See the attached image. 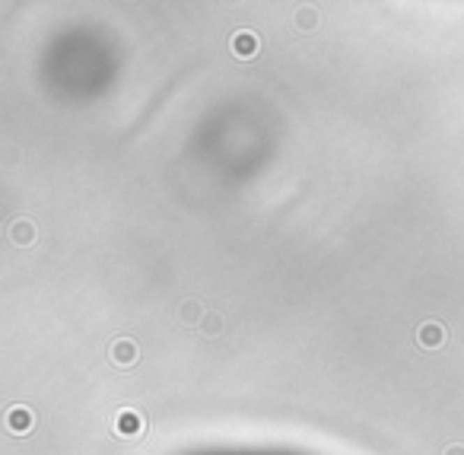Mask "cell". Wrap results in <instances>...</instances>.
Returning a JSON list of instances; mask_svg holds the SVG:
<instances>
[{
    "label": "cell",
    "mask_w": 464,
    "mask_h": 455,
    "mask_svg": "<svg viewBox=\"0 0 464 455\" xmlns=\"http://www.w3.org/2000/svg\"><path fill=\"white\" fill-rule=\"evenodd\" d=\"M7 424L13 433H26V430H32V414L26 411V408H10L7 411Z\"/></svg>",
    "instance_id": "4"
},
{
    "label": "cell",
    "mask_w": 464,
    "mask_h": 455,
    "mask_svg": "<svg viewBox=\"0 0 464 455\" xmlns=\"http://www.w3.org/2000/svg\"><path fill=\"white\" fill-rule=\"evenodd\" d=\"M112 360L118 363V366H130V363L137 360V347H134V341H118V344L112 347Z\"/></svg>",
    "instance_id": "5"
},
{
    "label": "cell",
    "mask_w": 464,
    "mask_h": 455,
    "mask_svg": "<svg viewBox=\"0 0 464 455\" xmlns=\"http://www.w3.org/2000/svg\"><path fill=\"white\" fill-rule=\"evenodd\" d=\"M114 433H121V436L143 433V417L137 411H118L114 414Z\"/></svg>",
    "instance_id": "1"
},
{
    "label": "cell",
    "mask_w": 464,
    "mask_h": 455,
    "mask_svg": "<svg viewBox=\"0 0 464 455\" xmlns=\"http://www.w3.org/2000/svg\"><path fill=\"white\" fill-rule=\"evenodd\" d=\"M442 341H445V331H442V325H439V322H426V325L420 328V344L423 347L436 350V347H442Z\"/></svg>",
    "instance_id": "2"
},
{
    "label": "cell",
    "mask_w": 464,
    "mask_h": 455,
    "mask_svg": "<svg viewBox=\"0 0 464 455\" xmlns=\"http://www.w3.org/2000/svg\"><path fill=\"white\" fill-rule=\"evenodd\" d=\"M445 455H464V449H461V446H451V449H449V452H445Z\"/></svg>",
    "instance_id": "6"
},
{
    "label": "cell",
    "mask_w": 464,
    "mask_h": 455,
    "mask_svg": "<svg viewBox=\"0 0 464 455\" xmlns=\"http://www.w3.org/2000/svg\"><path fill=\"white\" fill-rule=\"evenodd\" d=\"M232 51H236L239 58H251L257 51V36H251V32H236V36H232Z\"/></svg>",
    "instance_id": "3"
}]
</instances>
